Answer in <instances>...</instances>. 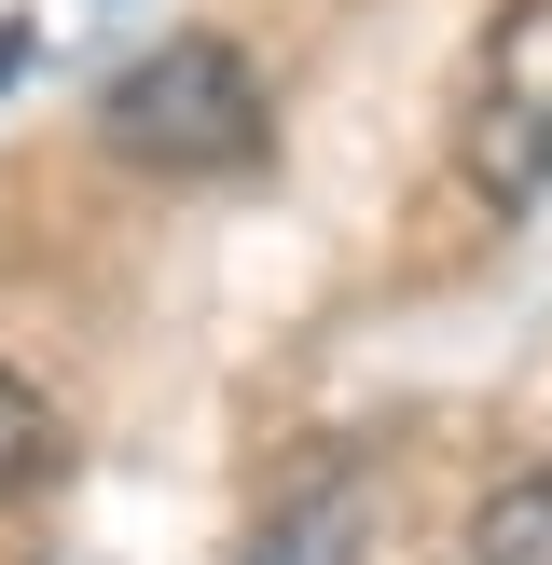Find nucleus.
Here are the masks:
<instances>
[{"instance_id": "7ed1b4c3", "label": "nucleus", "mask_w": 552, "mask_h": 565, "mask_svg": "<svg viewBox=\"0 0 552 565\" xmlns=\"http://www.w3.org/2000/svg\"><path fill=\"white\" fill-rule=\"evenodd\" d=\"M373 511H386L373 456H331V469H304V483L248 524L235 565H359V552H373Z\"/></svg>"}, {"instance_id": "20e7f679", "label": "nucleus", "mask_w": 552, "mask_h": 565, "mask_svg": "<svg viewBox=\"0 0 552 565\" xmlns=\"http://www.w3.org/2000/svg\"><path fill=\"white\" fill-rule=\"evenodd\" d=\"M469 565H552V469H511L469 511Z\"/></svg>"}, {"instance_id": "f257e3e1", "label": "nucleus", "mask_w": 552, "mask_h": 565, "mask_svg": "<svg viewBox=\"0 0 552 565\" xmlns=\"http://www.w3.org/2000/svg\"><path fill=\"white\" fill-rule=\"evenodd\" d=\"M97 138L152 180H221V166L263 152V70L221 28H166L152 55H125L97 83Z\"/></svg>"}, {"instance_id": "39448f33", "label": "nucleus", "mask_w": 552, "mask_h": 565, "mask_svg": "<svg viewBox=\"0 0 552 565\" xmlns=\"http://www.w3.org/2000/svg\"><path fill=\"white\" fill-rule=\"evenodd\" d=\"M42 469H55V401L14 373V359H0V497H28Z\"/></svg>"}, {"instance_id": "f03ea898", "label": "nucleus", "mask_w": 552, "mask_h": 565, "mask_svg": "<svg viewBox=\"0 0 552 565\" xmlns=\"http://www.w3.org/2000/svg\"><path fill=\"white\" fill-rule=\"evenodd\" d=\"M469 180L497 207L552 193V0H511L484 70H469Z\"/></svg>"}]
</instances>
